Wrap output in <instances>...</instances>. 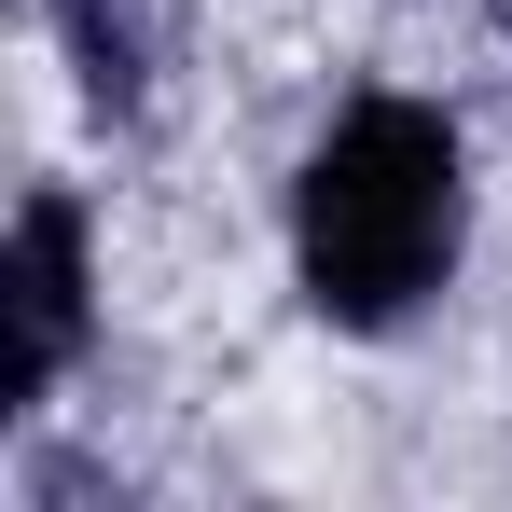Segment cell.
<instances>
[{
    "mask_svg": "<svg viewBox=\"0 0 512 512\" xmlns=\"http://www.w3.org/2000/svg\"><path fill=\"white\" fill-rule=\"evenodd\" d=\"M70 14V56H84V97L97 111H125V97L153 84V28H139V0H56Z\"/></svg>",
    "mask_w": 512,
    "mask_h": 512,
    "instance_id": "3",
    "label": "cell"
},
{
    "mask_svg": "<svg viewBox=\"0 0 512 512\" xmlns=\"http://www.w3.org/2000/svg\"><path fill=\"white\" fill-rule=\"evenodd\" d=\"M499 28H512V0H499Z\"/></svg>",
    "mask_w": 512,
    "mask_h": 512,
    "instance_id": "4",
    "label": "cell"
},
{
    "mask_svg": "<svg viewBox=\"0 0 512 512\" xmlns=\"http://www.w3.org/2000/svg\"><path fill=\"white\" fill-rule=\"evenodd\" d=\"M0 402H42L56 374H70V346H84V208L70 194H28L14 208V263H0Z\"/></svg>",
    "mask_w": 512,
    "mask_h": 512,
    "instance_id": "2",
    "label": "cell"
},
{
    "mask_svg": "<svg viewBox=\"0 0 512 512\" xmlns=\"http://www.w3.org/2000/svg\"><path fill=\"white\" fill-rule=\"evenodd\" d=\"M457 222H471V194H457V125L416 111V97H360L333 139L305 153V180H291L305 305L346 319V333L416 319L429 291H443V263H457Z\"/></svg>",
    "mask_w": 512,
    "mask_h": 512,
    "instance_id": "1",
    "label": "cell"
}]
</instances>
